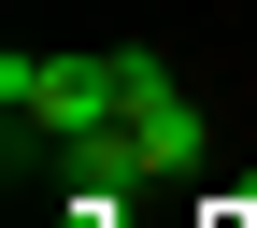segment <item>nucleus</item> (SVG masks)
<instances>
[{
	"instance_id": "2",
	"label": "nucleus",
	"mask_w": 257,
	"mask_h": 228,
	"mask_svg": "<svg viewBox=\"0 0 257 228\" xmlns=\"http://www.w3.org/2000/svg\"><path fill=\"white\" fill-rule=\"evenodd\" d=\"M57 171H72V185H100V200L157 185V171H143V143H128V114H114V128H86V143H57Z\"/></svg>"
},
{
	"instance_id": "3",
	"label": "nucleus",
	"mask_w": 257,
	"mask_h": 228,
	"mask_svg": "<svg viewBox=\"0 0 257 228\" xmlns=\"http://www.w3.org/2000/svg\"><path fill=\"white\" fill-rule=\"evenodd\" d=\"M214 214H243V228H257V185H229V200H214Z\"/></svg>"
},
{
	"instance_id": "1",
	"label": "nucleus",
	"mask_w": 257,
	"mask_h": 228,
	"mask_svg": "<svg viewBox=\"0 0 257 228\" xmlns=\"http://www.w3.org/2000/svg\"><path fill=\"white\" fill-rule=\"evenodd\" d=\"M128 143H143V171H157V185L214 157V128H200V100H186V86H172V57H143V43H128Z\"/></svg>"
}]
</instances>
